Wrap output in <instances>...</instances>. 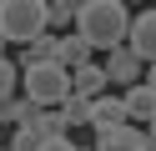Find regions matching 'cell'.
<instances>
[{
    "label": "cell",
    "mask_w": 156,
    "mask_h": 151,
    "mask_svg": "<svg viewBox=\"0 0 156 151\" xmlns=\"http://www.w3.org/2000/svg\"><path fill=\"white\" fill-rule=\"evenodd\" d=\"M126 25H131V10H126L121 0H81V5H76V35L91 50L126 45Z\"/></svg>",
    "instance_id": "obj_1"
},
{
    "label": "cell",
    "mask_w": 156,
    "mask_h": 151,
    "mask_svg": "<svg viewBox=\"0 0 156 151\" xmlns=\"http://www.w3.org/2000/svg\"><path fill=\"white\" fill-rule=\"evenodd\" d=\"M0 151H5V146H0Z\"/></svg>",
    "instance_id": "obj_16"
},
{
    "label": "cell",
    "mask_w": 156,
    "mask_h": 151,
    "mask_svg": "<svg viewBox=\"0 0 156 151\" xmlns=\"http://www.w3.org/2000/svg\"><path fill=\"white\" fill-rule=\"evenodd\" d=\"M55 45H61V35L41 30V35L25 45V60H20V66H45V60H55ZM55 66H61V60H55Z\"/></svg>",
    "instance_id": "obj_11"
},
{
    "label": "cell",
    "mask_w": 156,
    "mask_h": 151,
    "mask_svg": "<svg viewBox=\"0 0 156 151\" xmlns=\"http://www.w3.org/2000/svg\"><path fill=\"white\" fill-rule=\"evenodd\" d=\"M91 126H96V136H106V131H116V126H131L121 96H96L91 101Z\"/></svg>",
    "instance_id": "obj_8"
},
{
    "label": "cell",
    "mask_w": 156,
    "mask_h": 151,
    "mask_svg": "<svg viewBox=\"0 0 156 151\" xmlns=\"http://www.w3.org/2000/svg\"><path fill=\"white\" fill-rule=\"evenodd\" d=\"M45 30V0H0V35L15 45H30Z\"/></svg>",
    "instance_id": "obj_3"
},
{
    "label": "cell",
    "mask_w": 156,
    "mask_h": 151,
    "mask_svg": "<svg viewBox=\"0 0 156 151\" xmlns=\"http://www.w3.org/2000/svg\"><path fill=\"white\" fill-rule=\"evenodd\" d=\"M55 60H61L66 70H76V66H91V60H96V50L86 45L76 30H71V35H61V45H55Z\"/></svg>",
    "instance_id": "obj_10"
},
{
    "label": "cell",
    "mask_w": 156,
    "mask_h": 151,
    "mask_svg": "<svg viewBox=\"0 0 156 151\" xmlns=\"http://www.w3.org/2000/svg\"><path fill=\"white\" fill-rule=\"evenodd\" d=\"M0 146H5V131H0Z\"/></svg>",
    "instance_id": "obj_15"
},
{
    "label": "cell",
    "mask_w": 156,
    "mask_h": 151,
    "mask_svg": "<svg viewBox=\"0 0 156 151\" xmlns=\"http://www.w3.org/2000/svg\"><path fill=\"white\" fill-rule=\"evenodd\" d=\"M151 146H156L151 131H141V126H116V131H106V136H96L91 151H151Z\"/></svg>",
    "instance_id": "obj_7"
},
{
    "label": "cell",
    "mask_w": 156,
    "mask_h": 151,
    "mask_svg": "<svg viewBox=\"0 0 156 151\" xmlns=\"http://www.w3.org/2000/svg\"><path fill=\"white\" fill-rule=\"evenodd\" d=\"M126 50H131L141 66H151V60H156V10L131 15V25H126Z\"/></svg>",
    "instance_id": "obj_4"
},
{
    "label": "cell",
    "mask_w": 156,
    "mask_h": 151,
    "mask_svg": "<svg viewBox=\"0 0 156 151\" xmlns=\"http://www.w3.org/2000/svg\"><path fill=\"white\" fill-rule=\"evenodd\" d=\"M141 60L131 56L126 45H116V50H106V60H101V76H106V86H136V76H141Z\"/></svg>",
    "instance_id": "obj_5"
},
{
    "label": "cell",
    "mask_w": 156,
    "mask_h": 151,
    "mask_svg": "<svg viewBox=\"0 0 156 151\" xmlns=\"http://www.w3.org/2000/svg\"><path fill=\"white\" fill-rule=\"evenodd\" d=\"M121 106H126V121H141V131L151 126V116H156V86L151 81H136V86H126V96H121Z\"/></svg>",
    "instance_id": "obj_6"
},
{
    "label": "cell",
    "mask_w": 156,
    "mask_h": 151,
    "mask_svg": "<svg viewBox=\"0 0 156 151\" xmlns=\"http://www.w3.org/2000/svg\"><path fill=\"white\" fill-rule=\"evenodd\" d=\"M71 96H86V101L106 96V76H101V60H91V66H76V70H71Z\"/></svg>",
    "instance_id": "obj_9"
},
{
    "label": "cell",
    "mask_w": 156,
    "mask_h": 151,
    "mask_svg": "<svg viewBox=\"0 0 156 151\" xmlns=\"http://www.w3.org/2000/svg\"><path fill=\"white\" fill-rule=\"evenodd\" d=\"M41 151H81L71 136H55V141H41Z\"/></svg>",
    "instance_id": "obj_14"
},
{
    "label": "cell",
    "mask_w": 156,
    "mask_h": 151,
    "mask_svg": "<svg viewBox=\"0 0 156 151\" xmlns=\"http://www.w3.org/2000/svg\"><path fill=\"white\" fill-rule=\"evenodd\" d=\"M20 96L30 101L35 111H55L66 96H71V70L45 60V66H20Z\"/></svg>",
    "instance_id": "obj_2"
},
{
    "label": "cell",
    "mask_w": 156,
    "mask_h": 151,
    "mask_svg": "<svg viewBox=\"0 0 156 151\" xmlns=\"http://www.w3.org/2000/svg\"><path fill=\"white\" fill-rule=\"evenodd\" d=\"M66 20H76V0H45V30L66 25Z\"/></svg>",
    "instance_id": "obj_12"
},
{
    "label": "cell",
    "mask_w": 156,
    "mask_h": 151,
    "mask_svg": "<svg viewBox=\"0 0 156 151\" xmlns=\"http://www.w3.org/2000/svg\"><path fill=\"white\" fill-rule=\"evenodd\" d=\"M15 81H20V66L0 56V96H15Z\"/></svg>",
    "instance_id": "obj_13"
}]
</instances>
